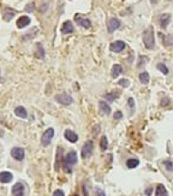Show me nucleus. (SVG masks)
Instances as JSON below:
<instances>
[{
	"label": "nucleus",
	"mask_w": 173,
	"mask_h": 196,
	"mask_svg": "<svg viewBox=\"0 0 173 196\" xmlns=\"http://www.w3.org/2000/svg\"><path fill=\"white\" fill-rule=\"evenodd\" d=\"M143 42L144 46L148 49H153L154 45H155V40H154V30L151 27H149L144 33H143Z\"/></svg>",
	"instance_id": "obj_1"
},
{
	"label": "nucleus",
	"mask_w": 173,
	"mask_h": 196,
	"mask_svg": "<svg viewBox=\"0 0 173 196\" xmlns=\"http://www.w3.org/2000/svg\"><path fill=\"white\" fill-rule=\"evenodd\" d=\"M65 162V165H64V168H65V171L66 172H71V166H73L75 164H77V154H76V152H70V153H67V155L65 156V160H64Z\"/></svg>",
	"instance_id": "obj_2"
},
{
	"label": "nucleus",
	"mask_w": 173,
	"mask_h": 196,
	"mask_svg": "<svg viewBox=\"0 0 173 196\" xmlns=\"http://www.w3.org/2000/svg\"><path fill=\"white\" fill-rule=\"evenodd\" d=\"M54 99H55V101H58L59 104H61V105H65V106H67V105H71L72 102H73V99L70 96V95H67V94H65V93H61V94H58V95H55L54 96Z\"/></svg>",
	"instance_id": "obj_3"
},
{
	"label": "nucleus",
	"mask_w": 173,
	"mask_h": 196,
	"mask_svg": "<svg viewBox=\"0 0 173 196\" xmlns=\"http://www.w3.org/2000/svg\"><path fill=\"white\" fill-rule=\"evenodd\" d=\"M53 136H54V130H53L52 128H49L48 130H46L45 134L42 135V138H41V143H42V146H48V144L51 143Z\"/></svg>",
	"instance_id": "obj_4"
},
{
	"label": "nucleus",
	"mask_w": 173,
	"mask_h": 196,
	"mask_svg": "<svg viewBox=\"0 0 173 196\" xmlns=\"http://www.w3.org/2000/svg\"><path fill=\"white\" fill-rule=\"evenodd\" d=\"M93 153V142L92 141H86L82 148V158H89Z\"/></svg>",
	"instance_id": "obj_5"
},
{
	"label": "nucleus",
	"mask_w": 173,
	"mask_h": 196,
	"mask_svg": "<svg viewBox=\"0 0 173 196\" xmlns=\"http://www.w3.org/2000/svg\"><path fill=\"white\" fill-rule=\"evenodd\" d=\"M75 21L77 22L78 25H81V27H83V28H86V29L90 28V25H92V23H90L89 19L83 18L81 15H76V16H75Z\"/></svg>",
	"instance_id": "obj_6"
},
{
	"label": "nucleus",
	"mask_w": 173,
	"mask_h": 196,
	"mask_svg": "<svg viewBox=\"0 0 173 196\" xmlns=\"http://www.w3.org/2000/svg\"><path fill=\"white\" fill-rule=\"evenodd\" d=\"M11 155H12L13 159L21 161V160L24 159V150H23L22 148H19V147H15V148L11 150Z\"/></svg>",
	"instance_id": "obj_7"
},
{
	"label": "nucleus",
	"mask_w": 173,
	"mask_h": 196,
	"mask_svg": "<svg viewBox=\"0 0 173 196\" xmlns=\"http://www.w3.org/2000/svg\"><path fill=\"white\" fill-rule=\"evenodd\" d=\"M12 195L13 196H24V185H23V183H16L12 186Z\"/></svg>",
	"instance_id": "obj_8"
},
{
	"label": "nucleus",
	"mask_w": 173,
	"mask_h": 196,
	"mask_svg": "<svg viewBox=\"0 0 173 196\" xmlns=\"http://www.w3.org/2000/svg\"><path fill=\"white\" fill-rule=\"evenodd\" d=\"M124 48H125V42H123V41H116V42L111 43V46H110V49L116 53L122 52Z\"/></svg>",
	"instance_id": "obj_9"
},
{
	"label": "nucleus",
	"mask_w": 173,
	"mask_h": 196,
	"mask_svg": "<svg viewBox=\"0 0 173 196\" xmlns=\"http://www.w3.org/2000/svg\"><path fill=\"white\" fill-rule=\"evenodd\" d=\"M119 27H120V22H119V19H117V18H111L110 22H108L107 29H108L110 33H113V31H116Z\"/></svg>",
	"instance_id": "obj_10"
},
{
	"label": "nucleus",
	"mask_w": 173,
	"mask_h": 196,
	"mask_svg": "<svg viewBox=\"0 0 173 196\" xmlns=\"http://www.w3.org/2000/svg\"><path fill=\"white\" fill-rule=\"evenodd\" d=\"M29 24H30V18H29L28 16H22V17H19L18 21H17V27H18L19 29H23V28L28 27Z\"/></svg>",
	"instance_id": "obj_11"
},
{
	"label": "nucleus",
	"mask_w": 173,
	"mask_h": 196,
	"mask_svg": "<svg viewBox=\"0 0 173 196\" xmlns=\"http://www.w3.org/2000/svg\"><path fill=\"white\" fill-rule=\"evenodd\" d=\"M64 136H65V138H66L67 141H70V142H72V143H75V142L78 141L77 134H75L72 130H66L65 134H64Z\"/></svg>",
	"instance_id": "obj_12"
},
{
	"label": "nucleus",
	"mask_w": 173,
	"mask_h": 196,
	"mask_svg": "<svg viewBox=\"0 0 173 196\" xmlns=\"http://www.w3.org/2000/svg\"><path fill=\"white\" fill-rule=\"evenodd\" d=\"M61 33H63V34H71V33H73L72 22H70V21L65 22V23L63 24V27H61Z\"/></svg>",
	"instance_id": "obj_13"
},
{
	"label": "nucleus",
	"mask_w": 173,
	"mask_h": 196,
	"mask_svg": "<svg viewBox=\"0 0 173 196\" xmlns=\"http://www.w3.org/2000/svg\"><path fill=\"white\" fill-rule=\"evenodd\" d=\"M13 176L10 172H0V182L1 183H10L12 180Z\"/></svg>",
	"instance_id": "obj_14"
},
{
	"label": "nucleus",
	"mask_w": 173,
	"mask_h": 196,
	"mask_svg": "<svg viewBox=\"0 0 173 196\" xmlns=\"http://www.w3.org/2000/svg\"><path fill=\"white\" fill-rule=\"evenodd\" d=\"M169 22H171V15H168V13H166V15H162L161 17H160V25H161V28H167V25L169 24Z\"/></svg>",
	"instance_id": "obj_15"
},
{
	"label": "nucleus",
	"mask_w": 173,
	"mask_h": 196,
	"mask_svg": "<svg viewBox=\"0 0 173 196\" xmlns=\"http://www.w3.org/2000/svg\"><path fill=\"white\" fill-rule=\"evenodd\" d=\"M99 107H100V111L104 113V114H110L111 113V107L107 102L105 101H100L99 102Z\"/></svg>",
	"instance_id": "obj_16"
},
{
	"label": "nucleus",
	"mask_w": 173,
	"mask_h": 196,
	"mask_svg": "<svg viewBox=\"0 0 173 196\" xmlns=\"http://www.w3.org/2000/svg\"><path fill=\"white\" fill-rule=\"evenodd\" d=\"M155 196H168L167 190H166V188H165L162 184H159V185L156 186V190H155Z\"/></svg>",
	"instance_id": "obj_17"
},
{
	"label": "nucleus",
	"mask_w": 173,
	"mask_h": 196,
	"mask_svg": "<svg viewBox=\"0 0 173 196\" xmlns=\"http://www.w3.org/2000/svg\"><path fill=\"white\" fill-rule=\"evenodd\" d=\"M15 113H16V116H17V117H19V118H27V117H28V113H27L25 108H24V107H22V106L17 107V108L15 110Z\"/></svg>",
	"instance_id": "obj_18"
},
{
	"label": "nucleus",
	"mask_w": 173,
	"mask_h": 196,
	"mask_svg": "<svg viewBox=\"0 0 173 196\" xmlns=\"http://www.w3.org/2000/svg\"><path fill=\"white\" fill-rule=\"evenodd\" d=\"M122 72H123V67H122L119 64H116V65L112 67V77L117 78Z\"/></svg>",
	"instance_id": "obj_19"
},
{
	"label": "nucleus",
	"mask_w": 173,
	"mask_h": 196,
	"mask_svg": "<svg viewBox=\"0 0 173 196\" xmlns=\"http://www.w3.org/2000/svg\"><path fill=\"white\" fill-rule=\"evenodd\" d=\"M16 15V12L13 11V10H5V12H4V21L5 22H10L12 18H13V16Z\"/></svg>",
	"instance_id": "obj_20"
},
{
	"label": "nucleus",
	"mask_w": 173,
	"mask_h": 196,
	"mask_svg": "<svg viewBox=\"0 0 173 196\" xmlns=\"http://www.w3.org/2000/svg\"><path fill=\"white\" fill-rule=\"evenodd\" d=\"M149 79H150V77H149V73L147 71H143V72L139 73V81H141V83L148 84L149 83Z\"/></svg>",
	"instance_id": "obj_21"
},
{
	"label": "nucleus",
	"mask_w": 173,
	"mask_h": 196,
	"mask_svg": "<svg viewBox=\"0 0 173 196\" xmlns=\"http://www.w3.org/2000/svg\"><path fill=\"white\" fill-rule=\"evenodd\" d=\"M61 155H63V149H61V148H58V152H57V164H55V170H57V171H58L59 167H60Z\"/></svg>",
	"instance_id": "obj_22"
},
{
	"label": "nucleus",
	"mask_w": 173,
	"mask_h": 196,
	"mask_svg": "<svg viewBox=\"0 0 173 196\" xmlns=\"http://www.w3.org/2000/svg\"><path fill=\"white\" fill-rule=\"evenodd\" d=\"M138 164H139V161H138L137 159H129V160L126 161V166H128L129 168H135V167L138 166Z\"/></svg>",
	"instance_id": "obj_23"
},
{
	"label": "nucleus",
	"mask_w": 173,
	"mask_h": 196,
	"mask_svg": "<svg viewBox=\"0 0 173 196\" xmlns=\"http://www.w3.org/2000/svg\"><path fill=\"white\" fill-rule=\"evenodd\" d=\"M119 95H120L119 91H112V93H110V94H106L105 97H106L108 101H113L116 97H119Z\"/></svg>",
	"instance_id": "obj_24"
},
{
	"label": "nucleus",
	"mask_w": 173,
	"mask_h": 196,
	"mask_svg": "<svg viewBox=\"0 0 173 196\" xmlns=\"http://www.w3.org/2000/svg\"><path fill=\"white\" fill-rule=\"evenodd\" d=\"M37 49H39V51L36 52V57H37L39 59H43V58H45V51H43L41 43H37Z\"/></svg>",
	"instance_id": "obj_25"
},
{
	"label": "nucleus",
	"mask_w": 173,
	"mask_h": 196,
	"mask_svg": "<svg viewBox=\"0 0 173 196\" xmlns=\"http://www.w3.org/2000/svg\"><path fill=\"white\" fill-rule=\"evenodd\" d=\"M157 70L161 71L163 75H167V73H168V69H167V66H166L165 64H162V63H159V64H157Z\"/></svg>",
	"instance_id": "obj_26"
},
{
	"label": "nucleus",
	"mask_w": 173,
	"mask_h": 196,
	"mask_svg": "<svg viewBox=\"0 0 173 196\" xmlns=\"http://www.w3.org/2000/svg\"><path fill=\"white\" fill-rule=\"evenodd\" d=\"M100 148H101V150H106V149H107V138H106V136H102V137H101Z\"/></svg>",
	"instance_id": "obj_27"
},
{
	"label": "nucleus",
	"mask_w": 173,
	"mask_h": 196,
	"mask_svg": "<svg viewBox=\"0 0 173 196\" xmlns=\"http://www.w3.org/2000/svg\"><path fill=\"white\" fill-rule=\"evenodd\" d=\"M163 166L167 168V171H169V172H173V162H172V161H169V160H166V161H163Z\"/></svg>",
	"instance_id": "obj_28"
},
{
	"label": "nucleus",
	"mask_w": 173,
	"mask_h": 196,
	"mask_svg": "<svg viewBox=\"0 0 173 196\" xmlns=\"http://www.w3.org/2000/svg\"><path fill=\"white\" fill-rule=\"evenodd\" d=\"M118 83H119V85H122L123 88H128V87L130 85V81H129V79H126V78H123V79H120Z\"/></svg>",
	"instance_id": "obj_29"
},
{
	"label": "nucleus",
	"mask_w": 173,
	"mask_h": 196,
	"mask_svg": "<svg viewBox=\"0 0 173 196\" xmlns=\"http://www.w3.org/2000/svg\"><path fill=\"white\" fill-rule=\"evenodd\" d=\"M95 196H106V194L101 188H96L95 189Z\"/></svg>",
	"instance_id": "obj_30"
},
{
	"label": "nucleus",
	"mask_w": 173,
	"mask_h": 196,
	"mask_svg": "<svg viewBox=\"0 0 173 196\" xmlns=\"http://www.w3.org/2000/svg\"><path fill=\"white\" fill-rule=\"evenodd\" d=\"M128 102H129V106H130L131 111H133V108H135V102H133V99H132V97H130V99L128 100Z\"/></svg>",
	"instance_id": "obj_31"
},
{
	"label": "nucleus",
	"mask_w": 173,
	"mask_h": 196,
	"mask_svg": "<svg viewBox=\"0 0 173 196\" xmlns=\"http://www.w3.org/2000/svg\"><path fill=\"white\" fill-rule=\"evenodd\" d=\"M33 10H34V4H30V5L25 6V11L27 12H33Z\"/></svg>",
	"instance_id": "obj_32"
},
{
	"label": "nucleus",
	"mask_w": 173,
	"mask_h": 196,
	"mask_svg": "<svg viewBox=\"0 0 173 196\" xmlns=\"http://www.w3.org/2000/svg\"><path fill=\"white\" fill-rule=\"evenodd\" d=\"M53 196H65V195H64V191L63 190H55L54 194H53Z\"/></svg>",
	"instance_id": "obj_33"
},
{
	"label": "nucleus",
	"mask_w": 173,
	"mask_h": 196,
	"mask_svg": "<svg viewBox=\"0 0 173 196\" xmlns=\"http://www.w3.org/2000/svg\"><path fill=\"white\" fill-rule=\"evenodd\" d=\"M123 117V114H122V112H117L116 114H114V119H120Z\"/></svg>",
	"instance_id": "obj_34"
},
{
	"label": "nucleus",
	"mask_w": 173,
	"mask_h": 196,
	"mask_svg": "<svg viewBox=\"0 0 173 196\" xmlns=\"http://www.w3.org/2000/svg\"><path fill=\"white\" fill-rule=\"evenodd\" d=\"M145 194H147V195H150V194H151V190H150V189H148V190L145 191Z\"/></svg>",
	"instance_id": "obj_35"
},
{
	"label": "nucleus",
	"mask_w": 173,
	"mask_h": 196,
	"mask_svg": "<svg viewBox=\"0 0 173 196\" xmlns=\"http://www.w3.org/2000/svg\"><path fill=\"white\" fill-rule=\"evenodd\" d=\"M75 196H77V195H75Z\"/></svg>",
	"instance_id": "obj_36"
}]
</instances>
